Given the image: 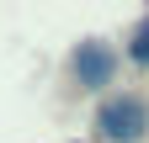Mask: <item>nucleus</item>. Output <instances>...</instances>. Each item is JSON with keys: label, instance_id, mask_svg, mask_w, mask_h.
I'll return each mask as SVG.
<instances>
[{"label": "nucleus", "instance_id": "f257e3e1", "mask_svg": "<svg viewBox=\"0 0 149 143\" xmlns=\"http://www.w3.org/2000/svg\"><path fill=\"white\" fill-rule=\"evenodd\" d=\"M96 133L107 143H139L149 133V101L144 96H107L96 106Z\"/></svg>", "mask_w": 149, "mask_h": 143}, {"label": "nucleus", "instance_id": "7ed1b4c3", "mask_svg": "<svg viewBox=\"0 0 149 143\" xmlns=\"http://www.w3.org/2000/svg\"><path fill=\"white\" fill-rule=\"evenodd\" d=\"M128 53H133L139 64H149V21H139V27H133V48H128Z\"/></svg>", "mask_w": 149, "mask_h": 143}, {"label": "nucleus", "instance_id": "f03ea898", "mask_svg": "<svg viewBox=\"0 0 149 143\" xmlns=\"http://www.w3.org/2000/svg\"><path fill=\"white\" fill-rule=\"evenodd\" d=\"M69 69H74V80H80L85 90H101V85H112L117 53H112L107 43H96V37H85V43H74V53H69Z\"/></svg>", "mask_w": 149, "mask_h": 143}]
</instances>
